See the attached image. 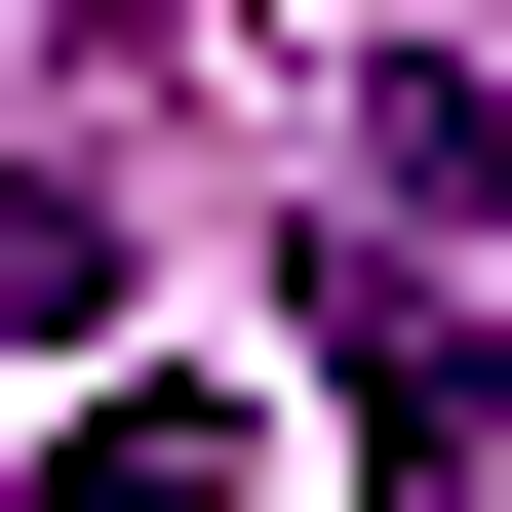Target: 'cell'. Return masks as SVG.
<instances>
[{
    "instance_id": "cell-1",
    "label": "cell",
    "mask_w": 512,
    "mask_h": 512,
    "mask_svg": "<svg viewBox=\"0 0 512 512\" xmlns=\"http://www.w3.org/2000/svg\"><path fill=\"white\" fill-rule=\"evenodd\" d=\"M316 394H355V473H512V394H473L434 276H316Z\"/></svg>"
},
{
    "instance_id": "cell-2",
    "label": "cell",
    "mask_w": 512,
    "mask_h": 512,
    "mask_svg": "<svg viewBox=\"0 0 512 512\" xmlns=\"http://www.w3.org/2000/svg\"><path fill=\"white\" fill-rule=\"evenodd\" d=\"M40 316H119V197H79V158H0V355H40Z\"/></svg>"
},
{
    "instance_id": "cell-3",
    "label": "cell",
    "mask_w": 512,
    "mask_h": 512,
    "mask_svg": "<svg viewBox=\"0 0 512 512\" xmlns=\"http://www.w3.org/2000/svg\"><path fill=\"white\" fill-rule=\"evenodd\" d=\"M40 512H237V434H197V394H119V434H79Z\"/></svg>"
}]
</instances>
